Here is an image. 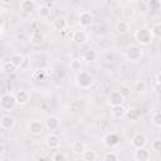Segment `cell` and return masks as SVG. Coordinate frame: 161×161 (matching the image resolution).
<instances>
[{
  "label": "cell",
  "instance_id": "obj_13",
  "mask_svg": "<svg viewBox=\"0 0 161 161\" xmlns=\"http://www.w3.org/2000/svg\"><path fill=\"white\" fill-rule=\"evenodd\" d=\"M59 125H60V121L57 116H49L45 121H44V127L49 131H55L59 128Z\"/></svg>",
  "mask_w": 161,
  "mask_h": 161
},
{
  "label": "cell",
  "instance_id": "obj_32",
  "mask_svg": "<svg viewBox=\"0 0 161 161\" xmlns=\"http://www.w3.org/2000/svg\"><path fill=\"white\" fill-rule=\"evenodd\" d=\"M103 161H118V155L116 152H106L103 156Z\"/></svg>",
  "mask_w": 161,
  "mask_h": 161
},
{
  "label": "cell",
  "instance_id": "obj_8",
  "mask_svg": "<svg viewBox=\"0 0 161 161\" xmlns=\"http://www.w3.org/2000/svg\"><path fill=\"white\" fill-rule=\"evenodd\" d=\"M131 145H132V147H133L135 150L145 147V146H146V137H145V135L141 133V132L135 133V135L131 137Z\"/></svg>",
  "mask_w": 161,
  "mask_h": 161
},
{
  "label": "cell",
  "instance_id": "obj_16",
  "mask_svg": "<svg viewBox=\"0 0 161 161\" xmlns=\"http://www.w3.org/2000/svg\"><path fill=\"white\" fill-rule=\"evenodd\" d=\"M0 123H1V128L11 130L15 126V118L13 116H10V114H4V116H1Z\"/></svg>",
  "mask_w": 161,
  "mask_h": 161
},
{
  "label": "cell",
  "instance_id": "obj_29",
  "mask_svg": "<svg viewBox=\"0 0 161 161\" xmlns=\"http://www.w3.org/2000/svg\"><path fill=\"white\" fill-rule=\"evenodd\" d=\"M150 31H151L152 38H157V39H158V38L161 36V24H160V23L153 24L152 28L150 29Z\"/></svg>",
  "mask_w": 161,
  "mask_h": 161
},
{
  "label": "cell",
  "instance_id": "obj_19",
  "mask_svg": "<svg viewBox=\"0 0 161 161\" xmlns=\"http://www.w3.org/2000/svg\"><path fill=\"white\" fill-rule=\"evenodd\" d=\"M72 151L74 155H83V152L86 151V143L83 141H79V140L74 141L72 143Z\"/></svg>",
  "mask_w": 161,
  "mask_h": 161
},
{
  "label": "cell",
  "instance_id": "obj_28",
  "mask_svg": "<svg viewBox=\"0 0 161 161\" xmlns=\"http://www.w3.org/2000/svg\"><path fill=\"white\" fill-rule=\"evenodd\" d=\"M16 69H18V68H16L10 60H8V62H5V63L3 64V70H4L5 73H8V74H13V73H15Z\"/></svg>",
  "mask_w": 161,
  "mask_h": 161
},
{
  "label": "cell",
  "instance_id": "obj_25",
  "mask_svg": "<svg viewBox=\"0 0 161 161\" xmlns=\"http://www.w3.org/2000/svg\"><path fill=\"white\" fill-rule=\"evenodd\" d=\"M82 156H83V161H96V158H97V153L92 148H86V151L83 152Z\"/></svg>",
  "mask_w": 161,
  "mask_h": 161
},
{
  "label": "cell",
  "instance_id": "obj_1",
  "mask_svg": "<svg viewBox=\"0 0 161 161\" xmlns=\"http://www.w3.org/2000/svg\"><path fill=\"white\" fill-rule=\"evenodd\" d=\"M133 38L141 45H150L152 43V40H153L150 29L148 28H145V26H141V28L136 29L135 30V34H133Z\"/></svg>",
  "mask_w": 161,
  "mask_h": 161
},
{
  "label": "cell",
  "instance_id": "obj_2",
  "mask_svg": "<svg viewBox=\"0 0 161 161\" xmlns=\"http://www.w3.org/2000/svg\"><path fill=\"white\" fill-rule=\"evenodd\" d=\"M93 82H94L93 80V75L89 72H87V70H80L75 75V83H77V86L79 88L88 89V88L92 87Z\"/></svg>",
  "mask_w": 161,
  "mask_h": 161
},
{
  "label": "cell",
  "instance_id": "obj_41",
  "mask_svg": "<svg viewBox=\"0 0 161 161\" xmlns=\"http://www.w3.org/2000/svg\"><path fill=\"white\" fill-rule=\"evenodd\" d=\"M156 84H157V87L160 86V73L156 74Z\"/></svg>",
  "mask_w": 161,
  "mask_h": 161
},
{
  "label": "cell",
  "instance_id": "obj_21",
  "mask_svg": "<svg viewBox=\"0 0 161 161\" xmlns=\"http://www.w3.org/2000/svg\"><path fill=\"white\" fill-rule=\"evenodd\" d=\"M130 29H131L130 23L126 21V20H118L117 24H116V30H117L119 34H126V33L130 31Z\"/></svg>",
  "mask_w": 161,
  "mask_h": 161
},
{
  "label": "cell",
  "instance_id": "obj_33",
  "mask_svg": "<svg viewBox=\"0 0 161 161\" xmlns=\"http://www.w3.org/2000/svg\"><path fill=\"white\" fill-rule=\"evenodd\" d=\"M39 15H40V18H48L50 15V8L47 5H42L39 8Z\"/></svg>",
  "mask_w": 161,
  "mask_h": 161
},
{
  "label": "cell",
  "instance_id": "obj_38",
  "mask_svg": "<svg viewBox=\"0 0 161 161\" xmlns=\"http://www.w3.org/2000/svg\"><path fill=\"white\" fill-rule=\"evenodd\" d=\"M130 91H131V88L128 87V86H126V84H121V88H119V93L125 97V99L130 96Z\"/></svg>",
  "mask_w": 161,
  "mask_h": 161
},
{
  "label": "cell",
  "instance_id": "obj_26",
  "mask_svg": "<svg viewBox=\"0 0 161 161\" xmlns=\"http://www.w3.org/2000/svg\"><path fill=\"white\" fill-rule=\"evenodd\" d=\"M151 122H152V125H153L155 127H157V128L161 127V112H160V111H156V112L152 113V116H151Z\"/></svg>",
  "mask_w": 161,
  "mask_h": 161
},
{
  "label": "cell",
  "instance_id": "obj_14",
  "mask_svg": "<svg viewBox=\"0 0 161 161\" xmlns=\"http://www.w3.org/2000/svg\"><path fill=\"white\" fill-rule=\"evenodd\" d=\"M133 157H135L136 161H150L151 153H150V151L146 147H142V148H137L135 151Z\"/></svg>",
  "mask_w": 161,
  "mask_h": 161
},
{
  "label": "cell",
  "instance_id": "obj_40",
  "mask_svg": "<svg viewBox=\"0 0 161 161\" xmlns=\"http://www.w3.org/2000/svg\"><path fill=\"white\" fill-rule=\"evenodd\" d=\"M4 152H5V146H4V143L0 142V156H1Z\"/></svg>",
  "mask_w": 161,
  "mask_h": 161
},
{
  "label": "cell",
  "instance_id": "obj_34",
  "mask_svg": "<svg viewBox=\"0 0 161 161\" xmlns=\"http://www.w3.org/2000/svg\"><path fill=\"white\" fill-rule=\"evenodd\" d=\"M29 68H30V60H29L28 57H24L21 63H20V65H19V69L25 72V70H29Z\"/></svg>",
  "mask_w": 161,
  "mask_h": 161
},
{
  "label": "cell",
  "instance_id": "obj_36",
  "mask_svg": "<svg viewBox=\"0 0 161 161\" xmlns=\"http://www.w3.org/2000/svg\"><path fill=\"white\" fill-rule=\"evenodd\" d=\"M52 161H67V156H65L64 152H62V151H57V152L53 155Z\"/></svg>",
  "mask_w": 161,
  "mask_h": 161
},
{
  "label": "cell",
  "instance_id": "obj_30",
  "mask_svg": "<svg viewBox=\"0 0 161 161\" xmlns=\"http://www.w3.org/2000/svg\"><path fill=\"white\" fill-rule=\"evenodd\" d=\"M31 78H33L34 80H38V82L44 80V79H45V70H43V69L34 70L33 74H31Z\"/></svg>",
  "mask_w": 161,
  "mask_h": 161
},
{
  "label": "cell",
  "instance_id": "obj_17",
  "mask_svg": "<svg viewBox=\"0 0 161 161\" xmlns=\"http://www.w3.org/2000/svg\"><path fill=\"white\" fill-rule=\"evenodd\" d=\"M19 6L23 13H33L36 8V3L34 0H23V1H20Z\"/></svg>",
  "mask_w": 161,
  "mask_h": 161
},
{
  "label": "cell",
  "instance_id": "obj_15",
  "mask_svg": "<svg viewBox=\"0 0 161 161\" xmlns=\"http://www.w3.org/2000/svg\"><path fill=\"white\" fill-rule=\"evenodd\" d=\"M108 99H109V104H111V106H121V104H123V102H125V97L119 93V91H113V92H111Z\"/></svg>",
  "mask_w": 161,
  "mask_h": 161
},
{
  "label": "cell",
  "instance_id": "obj_9",
  "mask_svg": "<svg viewBox=\"0 0 161 161\" xmlns=\"http://www.w3.org/2000/svg\"><path fill=\"white\" fill-rule=\"evenodd\" d=\"M45 145L49 150H57L60 146V138L55 133H49L45 138Z\"/></svg>",
  "mask_w": 161,
  "mask_h": 161
},
{
  "label": "cell",
  "instance_id": "obj_7",
  "mask_svg": "<svg viewBox=\"0 0 161 161\" xmlns=\"http://www.w3.org/2000/svg\"><path fill=\"white\" fill-rule=\"evenodd\" d=\"M102 141H103L104 146L112 148V147H116V146L118 145V142H119V137H118V135L114 133V132H107V133L103 136Z\"/></svg>",
  "mask_w": 161,
  "mask_h": 161
},
{
  "label": "cell",
  "instance_id": "obj_3",
  "mask_svg": "<svg viewBox=\"0 0 161 161\" xmlns=\"http://www.w3.org/2000/svg\"><path fill=\"white\" fill-rule=\"evenodd\" d=\"M142 54H143V53H142V49H141L138 45H135V44L128 45V47L126 48V50H125V57H126V59L130 60V62H136V60L141 59Z\"/></svg>",
  "mask_w": 161,
  "mask_h": 161
},
{
  "label": "cell",
  "instance_id": "obj_11",
  "mask_svg": "<svg viewBox=\"0 0 161 161\" xmlns=\"http://www.w3.org/2000/svg\"><path fill=\"white\" fill-rule=\"evenodd\" d=\"M72 40L75 43V44H79V45H82V44H86L87 43V40H88V35H87V33L84 31V30H75V31H73L72 33Z\"/></svg>",
  "mask_w": 161,
  "mask_h": 161
},
{
  "label": "cell",
  "instance_id": "obj_5",
  "mask_svg": "<svg viewBox=\"0 0 161 161\" xmlns=\"http://www.w3.org/2000/svg\"><path fill=\"white\" fill-rule=\"evenodd\" d=\"M28 131L34 136L42 135L43 131H44V123L42 121H39V119H31L28 123Z\"/></svg>",
  "mask_w": 161,
  "mask_h": 161
},
{
  "label": "cell",
  "instance_id": "obj_10",
  "mask_svg": "<svg viewBox=\"0 0 161 161\" xmlns=\"http://www.w3.org/2000/svg\"><path fill=\"white\" fill-rule=\"evenodd\" d=\"M52 26H53V29L57 30V31H63V30L67 29L68 21H67V19H65L64 16L60 15V16L54 18V20L52 21Z\"/></svg>",
  "mask_w": 161,
  "mask_h": 161
},
{
  "label": "cell",
  "instance_id": "obj_4",
  "mask_svg": "<svg viewBox=\"0 0 161 161\" xmlns=\"http://www.w3.org/2000/svg\"><path fill=\"white\" fill-rule=\"evenodd\" d=\"M16 107V101L14 94L11 93H5L0 97V108L4 111H11Z\"/></svg>",
  "mask_w": 161,
  "mask_h": 161
},
{
  "label": "cell",
  "instance_id": "obj_37",
  "mask_svg": "<svg viewBox=\"0 0 161 161\" xmlns=\"http://www.w3.org/2000/svg\"><path fill=\"white\" fill-rule=\"evenodd\" d=\"M146 5L148 8H151V10H157L160 6H161V3L158 0H151V1H147Z\"/></svg>",
  "mask_w": 161,
  "mask_h": 161
},
{
  "label": "cell",
  "instance_id": "obj_43",
  "mask_svg": "<svg viewBox=\"0 0 161 161\" xmlns=\"http://www.w3.org/2000/svg\"><path fill=\"white\" fill-rule=\"evenodd\" d=\"M0 119H1V117H0ZM0 127H1V123H0Z\"/></svg>",
  "mask_w": 161,
  "mask_h": 161
},
{
  "label": "cell",
  "instance_id": "obj_18",
  "mask_svg": "<svg viewBox=\"0 0 161 161\" xmlns=\"http://www.w3.org/2000/svg\"><path fill=\"white\" fill-rule=\"evenodd\" d=\"M125 114H126V108L123 107V104L111 107V116L114 119H121L122 117H125Z\"/></svg>",
  "mask_w": 161,
  "mask_h": 161
},
{
  "label": "cell",
  "instance_id": "obj_22",
  "mask_svg": "<svg viewBox=\"0 0 161 161\" xmlns=\"http://www.w3.org/2000/svg\"><path fill=\"white\" fill-rule=\"evenodd\" d=\"M30 43L33 45H42L44 43V35L40 31H35L30 35Z\"/></svg>",
  "mask_w": 161,
  "mask_h": 161
},
{
  "label": "cell",
  "instance_id": "obj_6",
  "mask_svg": "<svg viewBox=\"0 0 161 161\" xmlns=\"http://www.w3.org/2000/svg\"><path fill=\"white\" fill-rule=\"evenodd\" d=\"M78 23H79L80 26H83V28L91 26L92 23H93V15H92V13L88 11V10L80 11L79 15H78Z\"/></svg>",
  "mask_w": 161,
  "mask_h": 161
},
{
  "label": "cell",
  "instance_id": "obj_12",
  "mask_svg": "<svg viewBox=\"0 0 161 161\" xmlns=\"http://www.w3.org/2000/svg\"><path fill=\"white\" fill-rule=\"evenodd\" d=\"M14 97H15V101H16V106H25L30 99L29 93L26 91H23V89L18 91L14 94Z\"/></svg>",
  "mask_w": 161,
  "mask_h": 161
},
{
  "label": "cell",
  "instance_id": "obj_35",
  "mask_svg": "<svg viewBox=\"0 0 161 161\" xmlns=\"http://www.w3.org/2000/svg\"><path fill=\"white\" fill-rule=\"evenodd\" d=\"M135 91L138 92V93L145 92L146 91V83H145V80H137L135 83Z\"/></svg>",
  "mask_w": 161,
  "mask_h": 161
},
{
  "label": "cell",
  "instance_id": "obj_27",
  "mask_svg": "<svg viewBox=\"0 0 161 161\" xmlns=\"http://www.w3.org/2000/svg\"><path fill=\"white\" fill-rule=\"evenodd\" d=\"M69 68H70V70H73V72H80V68H82V63H80V60L79 59H77V58H74V59H72L70 62H69Z\"/></svg>",
  "mask_w": 161,
  "mask_h": 161
},
{
  "label": "cell",
  "instance_id": "obj_39",
  "mask_svg": "<svg viewBox=\"0 0 161 161\" xmlns=\"http://www.w3.org/2000/svg\"><path fill=\"white\" fill-rule=\"evenodd\" d=\"M151 148H152L155 152H160V151H161V141H160V140H155V141L151 143Z\"/></svg>",
  "mask_w": 161,
  "mask_h": 161
},
{
  "label": "cell",
  "instance_id": "obj_42",
  "mask_svg": "<svg viewBox=\"0 0 161 161\" xmlns=\"http://www.w3.org/2000/svg\"><path fill=\"white\" fill-rule=\"evenodd\" d=\"M0 70H3V64L0 63Z\"/></svg>",
  "mask_w": 161,
  "mask_h": 161
},
{
  "label": "cell",
  "instance_id": "obj_24",
  "mask_svg": "<svg viewBox=\"0 0 161 161\" xmlns=\"http://www.w3.org/2000/svg\"><path fill=\"white\" fill-rule=\"evenodd\" d=\"M98 58V53L94 49H87L83 54V59L86 62H94Z\"/></svg>",
  "mask_w": 161,
  "mask_h": 161
},
{
  "label": "cell",
  "instance_id": "obj_23",
  "mask_svg": "<svg viewBox=\"0 0 161 161\" xmlns=\"http://www.w3.org/2000/svg\"><path fill=\"white\" fill-rule=\"evenodd\" d=\"M131 122H136L138 121L140 118V111L137 108H130V109H126V114H125Z\"/></svg>",
  "mask_w": 161,
  "mask_h": 161
},
{
  "label": "cell",
  "instance_id": "obj_20",
  "mask_svg": "<svg viewBox=\"0 0 161 161\" xmlns=\"http://www.w3.org/2000/svg\"><path fill=\"white\" fill-rule=\"evenodd\" d=\"M121 15H122V18H123V20H130V19H132L133 18V15H135V9L132 8V6H130V5H126V6H123L122 9H121Z\"/></svg>",
  "mask_w": 161,
  "mask_h": 161
},
{
  "label": "cell",
  "instance_id": "obj_31",
  "mask_svg": "<svg viewBox=\"0 0 161 161\" xmlns=\"http://www.w3.org/2000/svg\"><path fill=\"white\" fill-rule=\"evenodd\" d=\"M23 55H20V54H18V53H15V54H13L11 57H10V62L16 67V68H19V65H20V63H21V60H23Z\"/></svg>",
  "mask_w": 161,
  "mask_h": 161
}]
</instances>
